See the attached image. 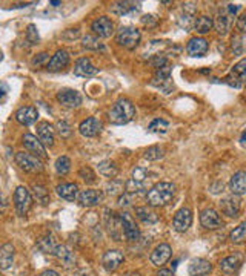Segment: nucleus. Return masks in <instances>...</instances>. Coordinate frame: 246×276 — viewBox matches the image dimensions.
Instances as JSON below:
<instances>
[{"label": "nucleus", "instance_id": "nucleus-1", "mask_svg": "<svg viewBox=\"0 0 246 276\" xmlns=\"http://www.w3.org/2000/svg\"><path fill=\"white\" fill-rule=\"evenodd\" d=\"M174 195H175V186L172 182L161 181L149 189L146 195V201L152 207H160V205H166L174 198Z\"/></svg>", "mask_w": 246, "mask_h": 276}, {"label": "nucleus", "instance_id": "nucleus-2", "mask_svg": "<svg viewBox=\"0 0 246 276\" xmlns=\"http://www.w3.org/2000/svg\"><path fill=\"white\" fill-rule=\"evenodd\" d=\"M134 117H135V107L132 101L128 98H118L109 110V121L112 124H126Z\"/></svg>", "mask_w": 246, "mask_h": 276}, {"label": "nucleus", "instance_id": "nucleus-3", "mask_svg": "<svg viewBox=\"0 0 246 276\" xmlns=\"http://www.w3.org/2000/svg\"><path fill=\"white\" fill-rule=\"evenodd\" d=\"M140 31L132 26H121L115 34V41L126 49H135L140 43Z\"/></svg>", "mask_w": 246, "mask_h": 276}, {"label": "nucleus", "instance_id": "nucleus-4", "mask_svg": "<svg viewBox=\"0 0 246 276\" xmlns=\"http://www.w3.org/2000/svg\"><path fill=\"white\" fill-rule=\"evenodd\" d=\"M15 163H17V166H18L22 170H25V172H32V173H35V172H42V170H43L42 161H40L35 155L28 153V152H18V153H15Z\"/></svg>", "mask_w": 246, "mask_h": 276}, {"label": "nucleus", "instance_id": "nucleus-5", "mask_svg": "<svg viewBox=\"0 0 246 276\" xmlns=\"http://www.w3.org/2000/svg\"><path fill=\"white\" fill-rule=\"evenodd\" d=\"M31 204H32V196L29 190L23 186H18L14 192V205H15L17 213L20 216H25L28 210L31 209Z\"/></svg>", "mask_w": 246, "mask_h": 276}, {"label": "nucleus", "instance_id": "nucleus-6", "mask_svg": "<svg viewBox=\"0 0 246 276\" xmlns=\"http://www.w3.org/2000/svg\"><path fill=\"white\" fill-rule=\"evenodd\" d=\"M224 81L234 87H240L243 83H246V57L234 64V67L231 69V72L224 78Z\"/></svg>", "mask_w": 246, "mask_h": 276}, {"label": "nucleus", "instance_id": "nucleus-7", "mask_svg": "<svg viewBox=\"0 0 246 276\" xmlns=\"http://www.w3.org/2000/svg\"><path fill=\"white\" fill-rule=\"evenodd\" d=\"M120 222H121V228H123V236L128 241H137L140 238V230L135 224V221L132 219V216L128 212H123L118 215Z\"/></svg>", "mask_w": 246, "mask_h": 276}, {"label": "nucleus", "instance_id": "nucleus-8", "mask_svg": "<svg viewBox=\"0 0 246 276\" xmlns=\"http://www.w3.org/2000/svg\"><path fill=\"white\" fill-rule=\"evenodd\" d=\"M91 29L94 31V34L100 38H108L114 34V23L109 17L101 15L98 18H95L91 23Z\"/></svg>", "mask_w": 246, "mask_h": 276}, {"label": "nucleus", "instance_id": "nucleus-9", "mask_svg": "<svg viewBox=\"0 0 246 276\" xmlns=\"http://www.w3.org/2000/svg\"><path fill=\"white\" fill-rule=\"evenodd\" d=\"M192 224V212L188 207H181L180 210L175 212L174 219H172V225L177 232L184 233Z\"/></svg>", "mask_w": 246, "mask_h": 276}, {"label": "nucleus", "instance_id": "nucleus-10", "mask_svg": "<svg viewBox=\"0 0 246 276\" xmlns=\"http://www.w3.org/2000/svg\"><path fill=\"white\" fill-rule=\"evenodd\" d=\"M57 101L65 107H78L81 104V95L74 89H61L57 92Z\"/></svg>", "mask_w": 246, "mask_h": 276}, {"label": "nucleus", "instance_id": "nucleus-11", "mask_svg": "<svg viewBox=\"0 0 246 276\" xmlns=\"http://www.w3.org/2000/svg\"><path fill=\"white\" fill-rule=\"evenodd\" d=\"M22 143L25 146L26 150H29L32 155L35 156H42V158H46V150H45V146L43 143L32 133H25L23 138H22Z\"/></svg>", "mask_w": 246, "mask_h": 276}, {"label": "nucleus", "instance_id": "nucleus-12", "mask_svg": "<svg viewBox=\"0 0 246 276\" xmlns=\"http://www.w3.org/2000/svg\"><path fill=\"white\" fill-rule=\"evenodd\" d=\"M200 224L204 228H209V230H215V228L223 227V221H221L220 215L214 209L201 210V213H200Z\"/></svg>", "mask_w": 246, "mask_h": 276}, {"label": "nucleus", "instance_id": "nucleus-13", "mask_svg": "<svg viewBox=\"0 0 246 276\" xmlns=\"http://www.w3.org/2000/svg\"><path fill=\"white\" fill-rule=\"evenodd\" d=\"M171 255H172L171 245L166 244V242H163V244H158V245L152 250V253H151V256H149V261H151L152 265L161 267V265L171 258Z\"/></svg>", "mask_w": 246, "mask_h": 276}, {"label": "nucleus", "instance_id": "nucleus-14", "mask_svg": "<svg viewBox=\"0 0 246 276\" xmlns=\"http://www.w3.org/2000/svg\"><path fill=\"white\" fill-rule=\"evenodd\" d=\"M123 261H125V256L120 250H108L103 255L101 264H103L106 271H115Z\"/></svg>", "mask_w": 246, "mask_h": 276}, {"label": "nucleus", "instance_id": "nucleus-15", "mask_svg": "<svg viewBox=\"0 0 246 276\" xmlns=\"http://www.w3.org/2000/svg\"><path fill=\"white\" fill-rule=\"evenodd\" d=\"M78 130H80V133L83 136H88V138L95 136L101 130V121L98 118H95V117H89V118H86V120H83L80 123Z\"/></svg>", "mask_w": 246, "mask_h": 276}, {"label": "nucleus", "instance_id": "nucleus-16", "mask_svg": "<svg viewBox=\"0 0 246 276\" xmlns=\"http://www.w3.org/2000/svg\"><path fill=\"white\" fill-rule=\"evenodd\" d=\"M229 190L232 192V195H237V196L246 195V172L244 170H238L231 176Z\"/></svg>", "mask_w": 246, "mask_h": 276}, {"label": "nucleus", "instance_id": "nucleus-17", "mask_svg": "<svg viewBox=\"0 0 246 276\" xmlns=\"http://www.w3.org/2000/svg\"><path fill=\"white\" fill-rule=\"evenodd\" d=\"M69 63V54L65 51V49H58L52 57L51 60L46 63V69L51 71V72H55V71H61L63 67H66Z\"/></svg>", "mask_w": 246, "mask_h": 276}, {"label": "nucleus", "instance_id": "nucleus-18", "mask_svg": "<svg viewBox=\"0 0 246 276\" xmlns=\"http://www.w3.org/2000/svg\"><path fill=\"white\" fill-rule=\"evenodd\" d=\"M38 112L34 106H23L15 112V120L23 126H31L37 121Z\"/></svg>", "mask_w": 246, "mask_h": 276}, {"label": "nucleus", "instance_id": "nucleus-19", "mask_svg": "<svg viewBox=\"0 0 246 276\" xmlns=\"http://www.w3.org/2000/svg\"><path fill=\"white\" fill-rule=\"evenodd\" d=\"M97 72H98V67H95L88 57L78 58L74 64V74L78 77H92Z\"/></svg>", "mask_w": 246, "mask_h": 276}, {"label": "nucleus", "instance_id": "nucleus-20", "mask_svg": "<svg viewBox=\"0 0 246 276\" xmlns=\"http://www.w3.org/2000/svg\"><path fill=\"white\" fill-rule=\"evenodd\" d=\"M37 135L38 140L43 143V146H54V127L48 121H40L37 124Z\"/></svg>", "mask_w": 246, "mask_h": 276}, {"label": "nucleus", "instance_id": "nucleus-21", "mask_svg": "<svg viewBox=\"0 0 246 276\" xmlns=\"http://www.w3.org/2000/svg\"><path fill=\"white\" fill-rule=\"evenodd\" d=\"M101 199H103V193L100 190H94V189H86L78 195V201L85 207H94V205L100 204Z\"/></svg>", "mask_w": 246, "mask_h": 276}, {"label": "nucleus", "instance_id": "nucleus-22", "mask_svg": "<svg viewBox=\"0 0 246 276\" xmlns=\"http://www.w3.org/2000/svg\"><path fill=\"white\" fill-rule=\"evenodd\" d=\"M241 264H243V256L235 253V255L226 256L224 259L220 261V270L226 274H232L240 268Z\"/></svg>", "mask_w": 246, "mask_h": 276}, {"label": "nucleus", "instance_id": "nucleus-23", "mask_svg": "<svg viewBox=\"0 0 246 276\" xmlns=\"http://www.w3.org/2000/svg\"><path fill=\"white\" fill-rule=\"evenodd\" d=\"M208 41L201 37H194L189 40L188 46H186V51L191 57H203L206 52H208Z\"/></svg>", "mask_w": 246, "mask_h": 276}, {"label": "nucleus", "instance_id": "nucleus-24", "mask_svg": "<svg viewBox=\"0 0 246 276\" xmlns=\"http://www.w3.org/2000/svg\"><path fill=\"white\" fill-rule=\"evenodd\" d=\"M211 270H212V264L206 259H201V258L192 259L189 264V268H188L189 276H204Z\"/></svg>", "mask_w": 246, "mask_h": 276}, {"label": "nucleus", "instance_id": "nucleus-25", "mask_svg": "<svg viewBox=\"0 0 246 276\" xmlns=\"http://www.w3.org/2000/svg\"><path fill=\"white\" fill-rule=\"evenodd\" d=\"M55 192H57V195H58L61 199H66V201H74V199L78 196V187H77V184H74V182L58 184V186L55 187Z\"/></svg>", "mask_w": 246, "mask_h": 276}, {"label": "nucleus", "instance_id": "nucleus-26", "mask_svg": "<svg viewBox=\"0 0 246 276\" xmlns=\"http://www.w3.org/2000/svg\"><path fill=\"white\" fill-rule=\"evenodd\" d=\"M138 8H140V3H137V2H115V3H111L109 11L114 14L123 15V14H129L132 11H137Z\"/></svg>", "mask_w": 246, "mask_h": 276}, {"label": "nucleus", "instance_id": "nucleus-27", "mask_svg": "<svg viewBox=\"0 0 246 276\" xmlns=\"http://www.w3.org/2000/svg\"><path fill=\"white\" fill-rule=\"evenodd\" d=\"M220 207H221V212L229 218H235L238 215V210H240V204L234 196H228V198L221 199Z\"/></svg>", "mask_w": 246, "mask_h": 276}, {"label": "nucleus", "instance_id": "nucleus-28", "mask_svg": "<svg viewBox=\"0 0 246 276\" xmlns=\"http://www.w3.org/2000/svg\"><path fill=\"white\" fill-rule=\"evenodd\" d=\"M232 17H234V15H231L226 9L218 14L217 20H215V28H217V32H218L220 35L228 34V31H229V28H231V23H232Z\"/></svg>", "mask_w": 246, "mask_h": 276}, {"label": "nucleus", "instance_id": "nucleus-29", "mask_svg": "<svg viewBox=\"0 0 246 276\" xmlns=\"http://www.w3.org/2000/svg\"><path fill=\"white\" fill-rule=\"evenodd\" d=\"M12 261H14V245L8 242L0 248V267L6 270L12 265Z\"/></svg>", "mask_w": 246, "mask_h": 276}, {"label": "nucleus", "instance_id": "nucleus-30", "mask_svg": "<svg viewBox=\"0 0 246 276\" xmlns=\"http://www.w3.org/2000/svg\"><path fill=\"white\" fill-rule=\"evenodd\" d=\"M97 169H98V172H100L103 176H108V178H114V176L118 173V169H117L115 163L111 161V159H105V161L98 163Z\"/></svg>", "mask_w": 246, "mask_h": 276}, {"label": "nucleus", "instance_id": "nucleus-31", "mask_svg": "<svg viewBox=\"0 0 246 276\" xmlns=\"http://www.w3.org/2000/svg\"><path fill=\"white\" fill-rule=\"evenodd\" d=\"M212 26H214V21H212V18L208 17V15H200V17L195 20V23H194V28H195V31H197L198 34H206V32H209Z\"/></svg>", "mask_w": 246, "mask_h": 276}, {"label": "nucleus", "instance_id": "nucleus-32", "mask_svg": "<svg viewBox=\"0 0 246 276\" xmlns=\"http://www.w3.org/2000/svg\"><path fill=\"white\" fill-rule=\"evenodd\" d=\"M135 215L138 219H141L143 222H148V224H154L158 221L157 215L151 210H148V207H135Z\"/></svg>", "mask_w": 246, "mask_h": 276}, {"label": "nucleus", "instance_id": "nucleus-33", "mask_svg": "<svg viewBox=\"0 0 246 276\" xmlns=\"http://www.w3.org/2000/svg\"><path fill=\"white\" fill-rule=\"evenodd\" d=\"M229 239L235 244H240V242H244L246 241V221L238 224L231 233H229Z\"/></svg>", "mask_w": 246, "mask_h": 276}, {"label": "nucleus", "instance_id": "nucleus-34", "mask_svg": "<svg viewBox=\"0 0 246 276\" xmlns=\"http://www.w3.org/2000/svg\"><path fill=\"white\" fill-rule=\"evenodd\" d=\"M148 129H149V132H152V133H166L168 129H169V124H168V121L163 120V118H155V120L151 121V124H149Z\"/></svg>", "mask_w": 246, "mask_h": 276}, {"label": "nucleus", "instance_id": "nucleus-35", "mask_svg": "<svg viewBox=\"0 0 246 276\" xmlns=\"http://www.w3.org/2000/svg\"><path fill=\"white\" fill-rule=\"evenodd\" d=\"M54 167H55V172L58 175H66L71 170V159L68 156H65V155H61V156H58L55 159Z\"/></svg>", "mask_w": 246, "mask_h": 276}, {"label": "nucleus", "instance_id": "nucleus-36", "mask_svg": "<svg viewBox=\"0 0 246 276\" xmlns=\"http://www.w3.org/2000/svg\"><path fill=\"white\" fill-rule=\"evenodd\" d=\"M83 46H85L86 49H92V51H105L103 43H100L98 38L94 37V35H86V37L83 38Z\"/></svg>", "mask_w": 246, "mask_h": 276}, {"label": "nucleus", "instance_id": "nucleus-37", "mask_svg": "<svg viewBox=\"0 0 246 276\" xmlns=\"http://www.w3.org/2000/svg\"><path fill=\"white\" fill-rule=\"evenodd\" d=\"M145 158L149 161H157L163 158V149L160 146H151L145 150Z\"/></svg>", "mask_w": 246, "mask_h": 276}, {"label": "nucleus", "instance_id": "nucleus-38", "mask_svg": "<svg viewBox=\"0 0 246 276\" xmlns=\"http://www.w3.org/2000/svg\"><path fill=\"white\" fill-rule=\"evenodd\" d=\"M38 247H40L45 253H52V255H54V251H55V248H57V244L52 241L51 236H48V238H43V239L38 241Z\"/></svg>", "mask_w": 246, "mask_h": 276}, {"label": "nucleus", "instance_id": "nucleus-39", "mask_svg": "<svg viewBox=\"0 0 246 276\" xmlns=\"http://www.w3.org/2000/svg\"><path fill=\"white\" fill-rule=\"evenodd\" d=\"M34 196L42 202V204H48L49 202V193L43 186H34Z\"/></svg>", "mask_w": 246, "mask_h": 276}, {"label": "nucleus", "instance_id": "nucleus-40", "mask_svg": "<svg viewBox=\"0 0 246 276\" xmlns=\"http://www.w3.org/2000/svg\"><path fill=\"white\" fill-rule=\"evenodd\" d=\"M55 127H57V132H58V135H60L61 138H69V136H71V133H72L71 126H69L65 120H58Z\"/></svg>", "mask_w": 246, "mask_h": 276}, {"label": "nucleus", "instance_id": "nucleus-41", "mask_svg": "<svg viewBox=\"0 0 246 276\" xmlns=\"http://www.w3.org/2000/svg\"><path fill=\"white\" fill-rule=\"evenodd\" d=\"M78 175H80V178H83V181L85 182H88V184H92V182H95V173L92 172V169L91 167H81L80 169V172H78Z\"/></svg>", "mask_w": 246, "mask_h": 276}, {"label": "nucleus", "instance_id": "nucleus-42", "mask_svg": "<svg viewBox=\"0 0 246 276\" xmlns=\"http://www.w3.org/2000/svg\"><path fill=\"white\" fill-rule=\"evenodd\" d=\"M148 176H149V172H148L146 169H143V167H135V169H132V176H131V179H134V181H137V182H143Z\"/></svg>", "mask_w": 246, "mask_h": 276}, {"label": "nucleus", "instance_id": "nucleus-43", "mask_svg": "<svg viewBox=\"0 0 246 276\" xmlns=\"http://www.w3.org/2000/svg\"><path fill=\"white\" fill-rule=\"evenodd\" d=\"M141 190H145V184L143 182H137L134 179H129L126 182V193L131 195V193H140Z\"/></svg>", "mask_w": 246, "mask_h": 276}, {"label": "nucleus", "instance_id": "nucleus-44", "mask_svg": "<svg viewBox=\"0 0 246 276\" xmlns=\"http://www.w3.org/2000/svg\"><path fill=\"white\" fill-rule=\"evenodd\" d=\"M38 32H37V26L35 25H29L28 31H26V40L29 44H35L38 41Z\"/></svg>", "mask_w": 246, "mask_h": 276}, {"label": "nucleus", "instance_id": "nucleus-45", "mask_svg": "<svg viewBox=\"0 0 246 276\" xmlns=\"http://www.w3.org/2000/svg\"><path fill=\"white\" fill-rule=\"evenodd\" d=\"M155 69H158V67H163V66H166L168 63H166V57H163V55H155L151 61H149Z\"/></svg>", "mask_w": 246, "mask_h": 276}, {"label": "nucleus", "instance_id": "nucleus-46", "mask_svg": "<svg viewBox=\"0 0 246 276\" xmlns=\"http://www.w3.org/2000/svg\"><path fill=\"white\" fill-rule=\"evenodd\" d=\"M141 23H143V26L154 28V26H157V18L154 15H143L141 17Z\"/></svg>", "mask_w": 246, "mask_h": 276}, {"label": "nucleus", "instance_id": "nucleus-47", "mask_svg": "<svg viewBox=\"0 0 246 276\" xmlns=\"http://www.w3.org/2000/svg\"><path fill=\"white\" fill-rule=\"evenodd\" d=\"M46 60H48V61L51 60L49 55H48L46 52H42V54H38V57H35V58L32 60V64H34V66H40V64H42L43 61H46Z\"/></svg>", "mask_w": 246, "mask_h": 276}, {"label": "nucleus", "instance_id": "nucleus-48", "mask_svg": "<svg viewBox=\"0 0 246 276\" xmlns=\"http://www.w3.org/2000/svg\"><path fill=\"white\" fill-rule=\"evenodd\" d=\"M235 28L240 31V32H246V15L240 17L235 23Z\"/></svg>", "mask_w": 246, "mask_h": 276}, {"label": "nucleus", "instance_id": "nucleus-49", "mask_svg": "<svg viewBox=\"0 0 246 276\" xmlns=\"http://www.w3.org/2000/svg\"><path fill=\"white\" fill-rule=\"evenodd\" d=\"M157 276H174V273L171 270H166V268H160L157 271Z\"/></svg>", "mask_w": 246, "mask_h": 276}, {"label": "nucleus", "instance_id": "nucleus-50", "mask_svg": "<svg viewBox=\"0 0 246 276\" xmlns=\"http://www.w3.org/2000/svg\"><path fill=\"white\" fill-rule=\"evenodd\" d=\"M40 276H60V274L57 271H54V270H45V271L40 273Z\"/></svg>", "mask_w": 246, "mask_h": 276}, {"label": "nucleus", "instance_id": "nucleus-51", "mask_svg": "<svg viewBox=\"0 0 246 276\" xmlns=\"http://www.w3.org/2000/svg\"><path fill=\"white\" fill-rule=\"evenodd\" d=\"M241 144H246V132H244L243 136H241Z\"/></svg>", "mask_w": 246, "mask_h": 276}, {"label": "nucleus", "instance_id": "nucleus-52", "mask_svg": "<svg viewBox=\"0 0 246 276\" xmlns=\"http://www.w3.org/2000/svg\"><path fill=\"white\" fill-rule=\"evenodd\" d=\"M125 276H140V273H134V271H132V273H128V274H125Z\"/></svg>", "mask_w": 246, "mask_h": 276}, {"label": "nucleus", "instance_id": "nucleus-53", "mask_svg": "<svg viewBox=\"0 0 246 276\" xmlns=\"http://www.w3.org/2000/svg\"><path fill=\"white\" fill-rule=\"evenodd\" d=\"M51 5H52V6H57V5H60V2H57V0H54V2H51Z\"/></svg>", "mask_w": 246, "mask_h": 276}]
</instances>
